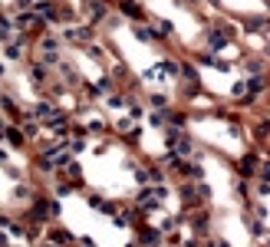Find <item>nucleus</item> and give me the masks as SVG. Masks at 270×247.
I'll return each instance as SVG.
<instances>
[{
	"instance_id": "obj_38",
	"label": "nucleus",
	"mask_w": 270,
	"mask_h": 247,
	"mask_svg": "<svg viewBox=\"0 0 270 247\" xmlns=\"http://www.w3.org/2000/svg\"><path fill=\"white\" fill-rule=\"evenodd\" d=\"M3 73H7V66H3V63H0V76H3Z\"/></svg>"
},
{
	"instance_id": "obj_20",
	"label": "nucleus",
	"mask_w": 270,
	"mask_h": 247,
	"mask_svg": "<svg viewBox=\"0 0 270 247\" xmlns=\"http://www.w3.org/2000/svg\"><path fill=\"white\" fill-rule=\"evenodd\" d=\"M181 79H188V83H198V69H195V63H181Z\"/></svg>"
},
{
	"instance_id": "obj_8",
	"label": "nucleus",
	"mask_w": 270,
	"mask_h": 247,
	"mask_svg": "<svg viewBox=\"0 0 270 247\" xmlns=\"http://www.w3.org/2000/svg\"><path fill=\"white\" fill-rule=\"evenodd\" d=\"M257 165H260L257 155H244L240 165H238V175H240V178H250V175H257Z\"/></svg>"
},
{
	"instance_id": "obj_28",
	"label": "nucleus",
	"mask_w": 270,
	"mask_h": 247,
	"mask_svg": "<svg viewBox=\"0 0 270 247\" xmlns=\"http://www.w3.org/2000/svg\"><path fill=\"white\" fill-rule=\"evenodd\" d=\"M3 172L10 175L13 182H20V178H23V168H17V165H7V168H3Z\"/></svg>"
},
{
	"instance_id": "obj_15",
	"label": "nucleus",
	"mask_w": 270,
	"mask_h": 247,
	"mask_svg": "<svg viewBox=\"0 0 270 247\" xmlns=\"http://www.w3.org/2000/svg\"><path fill=\"white\" fill-rule=\"evenodd\" d=\"M135 40H139V43H155L158 36H155L151 27H135Z\"/></svg>"
},
{
	"instance_id": "obj_41",
	"label": "nucleus",
	"mask_w": 270,
	"mask_h": 247,
	"mask_svg": "<svg viewBox=\"0 0 270 247\" xmlns=\"http://www.w3.org/2000/svg\"><path fill=\"white\" fill-rule=\"evenodd\" d=\"M122 3H125V0H122Z\"/></svg>"
},
{
	"instance_id": "obj_14",
	"label": "nucleus",
	"mask_w": 270,
	"mask_h": 247,
	"mask_svg": "<svg viewBox=\"0 0 270 247\" xmlns=\"http://www.w3.org/2000/svg\"><path fill=\"white\" fill-rule=\"evenodd\" d=\"M149 122L155 125V129H168V109H155V112H149Z\"/></svg>"
},
{
	"instance_id": "obj_1",
	"label": "nucleus",
	"mask_w": 270,
	"mask_h": 247,
	"mask_svg": "<svg viewBox=\"0 0 270 247\" xmlns=\"http://www.w3.org/2000/svg\"><path fill=\"white\" fill-rule=\"evenodd\" d=\"M63 40H66V43H73V46H92L96 30H92L89 23H73V27H66Z\"/></svg>"
},
{
	"instance_id": "obj_24",
	"label": "nucleus",
	"mask_w": 270,
	"mask_h": 247,
	"mask_svg": "<svg viewBox=\"0 0 270 247\" xmlns=\"http://www.w3.org/2000/svg\"><path fill=\"white\" fill-rule=\"evenodd\" d=\"M89 208L92 211H106V198L102 194H89Z\"/></svg>"
},
{
	"instance_id": "obj_36",
	"label": "nucleus",
	"mask_w": 270,
	"mask_h": 247,
	"mask_svg": "<svg viewBox=\"0 0 270 247\" xmlns=\"http://www.w3.org/2000/svg\"><path fill=\"white\" fill-rule=\"evenodd\" d=\"M181 247H198V241H184V244Z\"/></svg>"
},
{
	"instance_id": "obj_34",
	"label": "nucleus",
	"mask_w": 270,
	"mask_h": 247,
	"mask_svg": "<svg viewBox=\"0 0 270 247\" xmlns=\"http://www.w3.org/2000/svg\"><path fill=\"white\" fill-rule=\"evenodd\" d=\"M7 158H10V155H7V152L0 149V165H10V161H7Z\"/></svg>"
},
{
	"instance_id": "obj_25",
	"label": "nucleus",
	"mask_w": 270,
	"mask_h": 247,
	"mask_svg": "<svg viewBox=\"0 0 270 247\" xmlns=\"http://www.w3.org/2000/svg\"><path fill=\"white\" fill-rule=\"evenodd\" d=\"M247 73L250 76H264V63H260V60H247Z\"/></svg>"
},
{
	"instance_id": "obj_26",
	"label": "nucleus",
	"mask_w": 270,
	"mask_h": 247,
	"mask_svg": "<svg viewBox=\"0 0 270 247\" xmlns=\"http://www.w3.org/2000/svg\"><path fill=\"white\" fill-rule=\"evenodd\" d=\"M257 175H260V182H270V158L257 165Z\"/></svg>"
},
{
	"instance_id": "obj_7",
	"label": "nucleus",
	"mask_w": 270,
	"mask_h": 247,
	"mask_svg": "<svg viewBox=\"0 0 270 247\" xmlns=\"http://www.w3.org/2000/svg\"><path fill=\"white\" fill-rule=\"evenodd\" d=\"M139 244L158 247V244H162V234H158V227H139Z\"/></svg>"
},
{
	"instance_id": "obj_35",
	"label": "nucleus",
	"mask_w": 270,
	"mask_h": 247,
	"mask_svg": "<svg viewBox=\"0 0 270 247\" xmlns=\"http://www.w3.org/2000/svg\"><path fill=\"white\" fill-rule=\"evenodd\" d=\"M83 247H96V241L92 237H83Z\"/></svg>"
},
{
	"instance_id": "obj_11",
	"label": "nucleus",
	"mask_w": 270,
	"mask_h": 247,
	"mask_svg": "<svg viewBox=\"0 0 270 247\" xmlns=\"http://www.w3.org/2000/svg\"><path fill=\"white\" fill-rule=\"evenodd\" d=\"M158 69H162V76H178L181 73V63H178V60H172V56H165V60H158Z\"/></svg>"
},
{
	"instance_id": "obj_31",
	"label": "nucleus",
	"mask_w": 270,
	"mask_h": 247,
	"mask_svg": "<svg viewBox=\"0 0 270 247\" xmlns=\"http://www.w3.org/2000/svg\"><path fill=\"white\" fill-rule=\"evenodd\" d=\"M257 194H260V198H267V194H270V182H257Z\"/></svg>"
},
{
	"instance_id": "obj_4",
	"label": "nucleus",
	"mask_w": 270,
	"mask_h": 247,
	"mask_svg": "<svg viewBox=\"0 0 270 247\" xmlns=\"http://www.w3.org/2000/svg\"><path fill=\"white\" fill-rule=\"evenodd\" d=\"M195 185L198 182H184L181 185V204H184V211H195L198 204H201V194H198Z\"/></svg>"
},
{
	"instance_id": "obj_19",
	"label": "nucleus",
	"mask_w": 270,
	"mask_h": 247,
	"mask_svg": "<svg viewBox=\"0 0 270 247\" xmlns=\"http://www.w3.org/2000/svg\"><path fill=\"white\" fill-rule=\"evenodd\" d=\"M168 125H172V129H184V125H188V116H184V112H168Z\"/></svg>"
},
{
	"instance_id": "obj_39",
	"label": "nucleus",
	"mask_w": 270,
	"mask_h": 247,
	"mask_svg": "<svg viewBox=\"0 0 270 247\" xmlns=\"http://www.w3.org/2000/svg\"><path fill=\"white\" fill-rule=\"evenodd\" d=\"M129 247H139V244H129Z\"/></svg>"
},
{
	"instance_id": "obj_17",
	"label": "nucleus",
	"mask_w": 270,
	"mask_h": 247,
	"mask_svg": "<svg viewBox=\"0 0 270 247\" xmlns=\"http://www.w3.org/2000/svg\"><path fill=\"white\" fill-rule=\"evenodd\" d=\"M151 30H155V36H158V40H165V36H172V33H175V27L168 20H155V27H151Z\"/></svg>"
},
{
	"instance_id": "obj_6",
	"label": "nucleus",
	"mask_w": 270,
	"mask_h": 247,
	"mask_svg": "<svg viewBox=\"0 0 270 247\" xmlns=\"http://www.w3.org/2000/svg\"><path fill=\"white\" fill-rule=\"evenodd\" d=\"M46 76H50V66H43L40 60L27 63V79H33V83H46Z\"/></svg>"
},
{
	"instance_id": "obj_40",
	"label": "nucleus",
	"mask_w": 270,
	"mask_h": 247,
	"mask_svg": "<svg viewBox=\"0 0 270 247\" xmlns=\"http://www.w3.org/2000/svg\"><path fill=\"white\" fill-rule=\"evenodd\" d=\"M267 247H270V237H267Z\"/></svg>"
},
{
	"instance_id": "obj_13",
	"label": "nucleus",
	"mask_w": 270,
	"mask_h": 247,
	"mask_svg": "<svg viewBox=\"0 0 270 247\" xmlns=\"http://www.w3.org/2000/svg\"><path fill=\"white\" fill-rule=\"evenodd\" d=\"M132 99H135L132 93H109V99H106V102H109L112 109H122V106H129Z\"/></svg>"
},
{
	"instance_id": "obj_18",
	"label": "nucleus",
	"mask_w": 270,
	"mask_h": 247,
	"mask_svg": "<svg viewBox=\"0 0 270 247\" xmlns=\"http://www.w3.org/2000/svg\"><path fill=\"white\" fill-rule=\"evenodd\" d=\"M191 227H195V234H208V215L205 211H198V215L191 217Z\"/></svg>"
},
{
	"instance_id": "obj_2",
	"label": "nucleus",
	"mask_w": 270,
	"mask_h": 247,
	"mask_svg": "<svg viewBox=\"0 0 270 247\" xmlns=\"http://www.w3.org/2000/svg\"><path fill=\"white\" fill-rule=\"evenodd\" d=\"M205 46L211 50V56L221 53V50H227V46H231V33H227V30H208L205 33Z\"/></svg>"
},
{
	"instance_id": "obj_27",
	"label": "nucleus",
	"mask_w": 270,
	"mask_h": 247,
	"mask_svg": "<svg viewBox=\"0 0 270 247\" xmlns=\"http://www.w3.org/2000/svg\"><path fill=\"white\" fill-rule=\"evenodd\" d=\"M231 93H234V99H244V96H247V83H234Z\"/></svg>"
},
{
	"instance_id": "obj_5",
	"label": "nucleus",
	"mask_w": 270,
	"mask_h": 247,
	"mask_svg": "<svg viewBox=\"0 0 270 247\" xmlns=\"http://www.w3.org/2000/svg\"><path fill=\"white\" fill-rule=\"evenodd\" d=\"M46 241H50L53 247H69V244H73V234L63 231V227H56V224H50V227H46Z\"/></svg>"
},
{
	"instance_id": "obj_10",
	"label": "nucleus",
	"mask_w": 270,
	"mask_h": 247,
	"mask_svg": "<svg viewBox=\"0 0 270 247\" xmlns=\"http://www.w3.org/2000/svg\"><path fill=\"white\" fill-rule=\"evenodd\" d=\"M3 142H10L13 149H27V135H23V129H17V125H10V129H7Z\"/></svg>"
},
{
	"instance_id": "obj_16",
	"label": "nucleus",
	"mask_w": 270,
	"mask_h": 247,
	"mask_svg": "<svg viewBox=\"0 0 270 247\" xmlns=\"http://www.w3.org/2000/svg\"><path fill=\"white\" fill-rule=\"evenodd\" d=\"M181 221H184V217H162V221H158V234H172Z\"/></svg>"
},
{
	"instance_id": "obj_21",
	"label": "nucleus",
	"mask_w": 270,
	"mask_h": 247,
	"mask_svg": "<svg viewBox=\"0 0 270 247\" xmlns=\"http://www.w3.org/2000/svg\"><path fill=\"white\" fill-rule=\"evenodd\" d=\"M92 86H96L99 93H102V96H109V93H112V76H99Z\"/></svg>"
},
{
	"instance_id": "obj_3",
	"label": "nucleus",
	"mask_w": 270,
	"mask_h": 247,
	"mask_svg": "<svg viewBox=\"0 0 270 247\" xmlns=\"http://www.w3.org/2000/svg\"><path fill=\"white\" fill-rule=\"evenodd\" d=\"M17 27H20V33L30 36L33 30H40V27H43V20H40V13H36V10H23V13H17Z\"/></svg>"
},
{
	"instance_id": "obj_22",
	"label": "nucleus",
	"mask_w": 270,
	"mask_h": 247,
	"mask_svg": "<svg viewBox=\"0 0 270 247\" xmlns=\"http://www.w3.org/2000/svg\"><path fill=\"white\" fill-rule=\"evenodd\" d=\"M247 27H250V30H267V27H270V20H267V17H250V20H247Z\"/></svg>"
},
{
	"instance_id": "obj_9",
	"label": "nucleus",
	"mask_w": 270,
	"mask_h": 247,
	"mask_svg": "<svg viewBox=\"0 0 270 247\" xmlns=\"http://www.w3.org/2000/svg\"><path fill=\"white\" fill-rule=\"evenodd\" d=\"M36 46H40V53H43V56H56V53H60V40H56L53 33L40 36V43H36Z\"/></svg>"
},
{
	"instance_id": "obj_37",
	"label": "nucleus",
	"mask_w": 270,
	"mask_h": 247,
	"mask_svg": "<svg viewBox=\"0 0 270 247\" xmlns=\"http://www.w3.org/2000/svg\"><path fill=\"white\" fill-rule=\"evenodd\" d=\"M208 3H211V7H221V0H208Z\"/></svg>"
},
{
	"instance_id": "obj_29",
	"label": "nucleus",
	"mask_w": 270,
	"mask_h": 247,
	"mask_svg": "<svg viewBox=\"0 0 270 247\" xmlns=\"http://www.w3.org/2000/svg\"><path fill=\"white\" fill-rule=\"evenodd\" d=\"M234 191H238L240 198H247V182H244V178H234Z\"/></svg>"
},
{
	"instance_id": "obj_30",
	"label": "nucleus",
	"mask_w": 270,
	"mask_h": 247,
	"mask_svg": "<svg viewBox=\"0 0 270 247\" xmlns=\"http://www.w3.org/2000/svg\"><path fill=\"white\" fill-rule=\"evenodd\" d=\"M250 234H254V237H264V224H260V221H250Z\"/></svg>"
},
{
	"instance_id": "obj_12",
	"label": "nucleus",
	"mask_w": 270,
	"mask_h": 247,
	"mask_svg": "<svg viewBox=\"0 0 270 247\" xmlns=\"http://www.w3.org/2000/svg\"><path fill=\"white\" fill-rule=\"evenodd\" d=\"M122 17H125V20H142V3L125 0V3H122Z\"/></svg>"
},
{
	"instance_id": "obj_32",
	"label": "nucleus",
	"mask_w": 270,
	"mask_h": 247,
	"mask_svg": "<svg viewBox=\"0 0 270 247\" xmlns=\"http://www.w3.org/2000/svg\"><path fill=\"white\" fill-rule=\"evenodd\" d=\"M86 132H96V135H99V132H106V125H102V122H89Z\"/></svg>"
},
{
	"instance_id": "obj_33",
	"label": "nucleus",
	"mask_w": 270,
	"mask_h": 247,
	"mask_svg": "<svg viewBox=\"0 0 270 247\" xmlns=\"http://www.w3.org/2000/svg\"><path fill=\"white\" fill-rule=\"evenodd\" d=\"M7 129H10V125H7V122L0 119V142H3V135H7Z\"/></svg>"
},
{
	"instance_id": "obj_23",
	"label": "nucleus",
	"mask_w": 270,
	"mask_h": 247,
	"mask_svg": "<svg viewBox=\"0 0 270 247\" xmlns=\"http://www.w3.org/2000/svg\"><path fill=\"white\" fill-rule=\"evenodd\" d=\"M149 102H151L155 109H165V106H168V96H165V93H151Z\"/></svg>"
}]
</instances>
